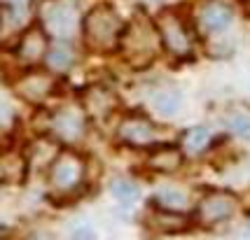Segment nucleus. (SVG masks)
Here are the masks:
<instances>
[{
    "instance_id": "f257e3e1",
    "label": "nucleus",
    "mask_w": 250,
    "mask_h": 240,
    "mask_svg": "<svg viewBox=\"0 0 250 240\" xmlns=\"http://www.w3.org/2000/svg\"><path fill=\"white\" fill-rule=\"evenodd\" d=\"M124 19L120 12L108 2H98L82 17V26H80V35L84 49L94 52V54H112L120 49V40L124 33Z\"/></svg>"
},
{
    "instance_id": "f03ea898",
    "label": "nucleus",
    "mask_w": 250,
    "mask_h": 240,
    "mask_svg": "<svg viewBox=\"0 0 250 240\" xmlns=\"http://www.w3.org/2000/svg\"><path fill=\"white\" fill-rule=\"evenodd\" d=\"M87 185V159L73 147H65L47 164V191L54 201H70Z\"/></svg>"
},
{
    "instance_id": "7ed1b4c3",
    "label": "nucleus",
    "mask_w": 250,
    "mask_h": 240,
    "mask_svg": "<svg viewBox=\"0 0 250 240\" xmlns=\"http://www.w3.org/2000/svg\"><path fill=\"white\" fill-rule=\"evenodd\" d=\"M159 47H162V37L157 31V23L150 21L145 14H138L133 21L124 26L117 52L124 54V58L131 66L143 68L154 61Z\"/></svg>"
},
{
    "instance_id": "20e7f679",
    "label": "nucleus",
    "mask_w": 250,
    "mask_h": 240,
    "mask_svg": "<svg viewBox=\"0 0 250 240\" xmlns=\"http://www.w3.org/2000/svg\"><path fill=\"white\" fill-rule=\"evenodd\" d=\"M38 23L52 40H73L82 26V17L75 0H44Z\"/></svg>"
},
{
    "instance_id": "39448f33",
    "label": "nucleus",
    "mask_w": 250,
    "mask_h": 240,
    "mask_svg": "<svg viewBox=\"0 0 250 240\" xmlns=\"http://www.w3.org/2000/svg\"><path fill=\"white\" fill-rule=\"evenodd\" d=\"M157 31L162 37V47L175 58H187L194 54V33L187 21L173 10H164L157 14Z\"/></svg>"
},
{
    "instance_id": "423d86ee",
    "label": "nucleus",
    "mask_w": 250,
    "mask_h": 240,
    "mask_svg": "<svg viewBox=\"0 0 250 240\" xmlns=\"http://www.w3.org/2000/svg\"><path fill=\"white\" fill-rule=\"evenodd\" d=\"M89 117L82 105H63L47 114V133L65 147H75L87 135Z\"/></svg>"
},
{
    "instance_id": "0eeeda50",
    "label": "nucleus",
    "mask_w": 250,
    "mask_h": 240,
    "mask_svg": "<svg viewBox=\"0 0 250 240\" xmlns=\"http://www.w3.org/2000/svg\"><path fill=\"white\" fill-rule=\"evenodd\" d=\"M14 93L28 105H42L52 98L59 89V75L47 68H23L21 75L12 79Z\"/></svg>"
},
{
    "instance_id": "6e6552de",
    "label": "nucleus",
    "mask_w": 250,
    "mask_h": 240,
    "mask_svg": "<svg viewBox=\"0 0 250 240\" xmlns=\"http://www.w3.org/2000/svg\"><path fill=\"white\" fill-rule=\"evenodd\" d=\"M49 42H52V37L47 35V31L40 23L26 26L19 33L17 42H14V56H17V61L23 68L42 66L47 49H49Z\"/></svg>"
},
{
    "instance_id": "1a4fd4ad",
    "label": "nucleus",
    "mask_w": 250,
    "mask_h": 240,
    "mask_svg": "<svg viewBox=\"0 0 250 240\" xmlns=\"http://www.w3.org/2000/svg\"><path fill=\"white\" fill-rule=\"evenodd\" d=\"M117 138L129 147H154L159 140V129L145 114H126L117 126Z\"/></svg>"
},
{
    "instance_id": "9d476101",
    "label": "nucleus",
    "mask_w": 250,
    "mask_h": 240,
    "mask_svg": "<svg viewBox=\"0 0 250 240\" xmlns=\"http://www.w3.org/2000/svg\"><path fill=\"white\" fill-rule=\"evenodd\" d=\"M236 205H239V201L231 191H220V189L218 191H208L206 196L201 198L199 207H196V217L206 226H215V224L231 217L236 212Z\"/></svg>"
},
{
    "instance_id": "9b49d317",
    "label": "nucleus",
    "mask_w": 250,
    "mask_h": 240,
    "mask_svg": "<svg viewBox=\"0 0 250 240\" xmlns=\"http://www.w3.org/2000/svg\"><path fill=\"white\" fill-rule=\"evenodd\" d=\"M117 93L112 91L105 84H91L82 91V98H80V105L87 112L89 119L94 121H103L108 119L110 114L117 110Z\"/></svg>"
},
{
    "instance_id": "f8f14e48",
    "label": "nucleus",
    "mask_w": 250,
    "mask_h": 240,
    "mask_svg": "<svg viewBox=\"0 0 250 240\" xmlns=\"http://www.w3.org/2000/svg\"><path fill=\"white\" fill-rule=\"evenodd\" d=\"M77 63V52L70 44V40H52L47 56H44V68L52 70L54 75H68Z\"/></svg>"
},
{
    "instance_id": "ddd939ff",
    "label": "nucleus",
    "mask_w": 250,
    "mask_h": 240,
    "mask_svg": "<svg viewBox=\"0 0 250 240\" xmlns=\"http://www.w3.org/2000/svg\"><path fill=\"white\" fill-rule=\"evenodd\" d=\"M185 152L183 147H175V145H157L150 156H147V166L157 170V173H173L183 166Z\"/></svg>"
},
{
    "instance_id": "4468645a",
    "label": "nucleus",
    "mask_w": 250,
    "mask_h": 240,
    "mask_svg": "<svg viewBox=\"0 0 250 240\" xmlns=\"http://www.w3.org/2000/svg\"><path fill=\"white\" fill-rule=\"evenodd\" d=\"M33 2L35 0H0V12H5L10 17V35L19 37L28 23V14L33 10Z\"/></svg>"
},
{
    "instance_id": "2eb2a0df",
    "label": "nucleus",
    "mask_w": 250,
    "mask_h": 240,
    "mask_svg": "<svg viewBox=\"0 0 250 240\" xmlns=\"http://www.w3.org/2000/svg\"><path fill=\"white\" fill-rule=\"evenodd\" d=\"M231 21H234V14L222 2H208L201 10V26L208 33H222L225 28H229Z\"/></svg>"
},
{
    "instance_id": "dca6fc26",
    "label": "nucleus",
    "mask_w": 250,
    "mask_h": 240,
    "mask_svg": "<svg viewBox=\"0 0 250 240\" xmlns=\"http://www.w3.org/2000/svg\"><path fill=\"white\" fill-rule=\"evenodd\" d=\"M150 226H154V231H159V233H178V231H183L187 226V222L180 212L159 207L150 217Z\"/></svg>"
},
{
    "instance_id": "f3484780",
    "label": "nucleus",
    "mask_w": 250,
    "mask_h": 240,
    "mask_svg": "<svg viewBox=\"0 0 250 240\" xmlns=\"http://www.w3.org/2000/svg\"><path fill=\"white\" fill-rule=\"evenodd\" d=\"M154 205L164 207V210H173V212H183L189 205V198L185 191H180L175 186H164L154 194Z\"/></svg>"
},
{
    "instance_id": "a211bd4d",
    "label": "nucleus",
    "mask_w": 250,
    "mask_h": 240,
    "mask_svg": "<svg viewBox=\"0 0 250 240\" xmlns=\"http://www.w3.org/2000/svg\"><path fill=\"white\" fill-rule=\"evenodd\" d=\"M208 145H210V131H208L206 126H194V129H189V131L183 135V142H180L183 152L189 154V156H196V154L206 152Z\"/></svg>"
},
{
    "instance_id": "6ab92c4d",
    "label": "nucleus",
    "mask_w": 250,
    "mask_h": 240,
    "mask_svg": "<svg viewBox=\"0 0 250 240\" xmlns=\"http://www.w3.org/2000/svg\"><path fill=\"white\" fill-rule=\"evenodd\" d=\"M180 105H183V93L178 89H162V91L154 93V108L166 117L175 114L180 110Z\"/></svg>"
},
{
    "instance_id": "aec40b11",
    "label": "nucleus",
    "mask_w": 250,
    "mask_h": 240,
    "mask_svg": "<svg viewBox=\"0 0 250 240\" xmlns=\"http://www.w3.org/2000/svg\"><path fill=\"white\" fill-rule=\"evenodd\" d=\"M112 196L122 201V203H131V201H136L141 196V189L131 180H115L112 182Z\"/></svg>"
},
{
    "instance_id": "412c9836",
    "label": "nucleus",
    "mask_w": 250,
    "mask_h": 240,
    "mask_svg": "<svg viewBox=\"0 0 250 240\" xmlns=\"http://www.w3.org/2000/svg\"><path fill=\"white\" fill-rule=\"evenodd\" d=\"M229 129L234 135H239L243 140H250V114H234L229 119Z\"/></svg>"
},
{
    "instance_id": "4be33fe9",
    "label": "nucleus",
    "mask_w": 250,
    "mask_h": 240,
    "mask_svg": "<svg viewBox=\"0 0 250 240\" xmlns=\"http://www.w3.org/2000/svg\"><path fill=\"white\" fill-rule=\"evenodd\" d=\"M10 119H12V110L7 105V100L0 96V124H10Z\"/></svg>"
}]
</instances>
